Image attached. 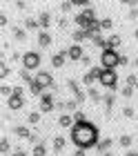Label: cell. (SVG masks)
Instances as JSON below:
<instances>
[{"mask_svg": "<svg viewBox=\"0 0 138 156\" xmlns=\"http://www.w3.org/2000/svg\"><path fill=\"white\" fill-rule=\"evenodd\" d=\"M69 140L78 147V150L98 147V143H100V129H98V125L89 123V120H85V123H76L69 129Z\"/></svg>", "mask_w": 138, "mask_h": 156, "instance_id": "cell-1", "label": "cell"}, {"mask_svg": "<svg viewBox=\"0 0 138 156\" xmlns=\"http://www.w3.org/2000/svg\"><path fill=\"white\" fill-rule=\"evenodd\" d=\"M120 65V54L116 49H105L100 54V67L103 69H116Z\"/></svg>", "mask_w": 138, "mask_h": 156, "instance_id": "cell-2", "label": "cell"}, {"mask_svg": "<svg viewBox=\"0 0 138 156\" xmlns=\"http://www.w3.org/2000/svg\"><path fill=\"white\" fill-rule=\"evenodd\" d=\"M98 83L103 85L105 89H111V94H114L116 87H118V74H116V69H103Z\"/></svg>", "mask_w": 138, "mask_h": 156, "instance_id": "cell-3", "label": "cell"}, {"mask_svg": "<svg viewBox=\"0 0 138 156\" xmlns=\"http://www.w3.org/2000/svg\"><path fill=\"white\" fill-rule=\"evenodd\" d=\"M94 20H96V9H94V5H91V7L83 9V11L76 16V25H78V29H87Z\"/></svg>", "mask_w": 138, "mask_h": 156, "instance_id": "cell-4", "label": "cell"}, {"mask_svg": "<svg viewBox=\"0 0 138 156\" xmlns=\"http://www.w3.org/2000/svg\"><path fill=\"white\" fill-rule=\"evenodd\" d=\"M40 54L38 51H25L23 54V69H27V72H34V69H38L40 72Z\"/></svg>", "mask_w": 138, "mask_h": 156, "instance_id": "cell-5", "label": "cell"}, {"mask_svg": "<svg viewBox=\"0 0 138 156\" xmlns=\"http://www.w3.org/2000/svg\"><path fill=\"white\" fill-rule=\"evenodd\" d=\"M54 109H56V98H54L51 91H45L40 96V114H49Z\"/></svg>", "mask_w": 138, "mask_h": 156, "instance_id": "cell-6", "label": "cell"}, {"mask_svg": "<svg viewBox=\"0 0 138 156\" xmlns=\"http://www.w3.org/2000/svg\"><path fill=\"white\" fill-rule=\"evenodd\" d=\"M36 83H38V85H42V89H56V83H54V76L51 74H49V72H42V69H40V72L38 74H36Z\"/></svg>", "mask_w": 138, "mask_h": 156, "instance_id": "cell-7", "label": "cell"}, {"mask_svg": "<svg viewBox=\"0 0 138 156\" xmlns=\"http://www.w3.org/2000/svg\"><path fill=\"white\" fill-rule=\"evenodd\" d=\"M83 45H71L69 49H67V58L71 60V62H80L83 60Z\"/></svg>", "mask_w": 138, "mask_h": 156, "instance_id": "cell-8", "label": "cell"}, {"mask_svg": "<svg viewBox=\"0 0 138 156\" xmlns=\"http://www.w3.org/2000/svg\"><path fill=\"white\" fill-rule=\"evenodd\" d=\"M100 74H103V67H94L85 74V85H94V80H100Z\"/></svg>", "mask_w": 138, "mask_h": 156, "instance_id": "cell-9", "label": "cell"}, {"mask_svg": "<svg viewBox=\"0 0 138 156\" xmlns=\"http://www.w3.org/2000/svg\"><path fill=\"white\" fill-rule=\"evenodd\" d=\"M7 107H9L11 112H16L20 107H25V96H16L13 94L11 98H7Z\"/></svg>", "mask_w": 138, "mask_h": 156, "instance_id": "cell-10", "label": "cell"}, {"mask_svg": "<svg viewBox=\"0 0 138 156\" xmlns=\"http://www.w3.org/2000/svg\"><path fill=\"white\" fill-rule=\"evenodd\" d=\"M76 123H74V116L71 114H60L58 116V127H62V129H71Z\"/></svg>", "mask_w": 138, "mask_h": 156, "instance_id": "cell-11", "label": "cell"}, {"mask_svg": "<svg viewBox=\"0 0 138 156\" xmlns=\"http://www.w3.org/2000/svg\"><path fill=\"white\" fill-rule=\"evenodd\" d=\"M65 58H67V51L54 54V56H51V67H54V69H60V67L65 65Z\"/></svg>", "mask_w": 138, "mask_h": 156, "instance_id": "cell-12", "label": "cell"}, {"mask_svg": "<svg viewBox=\"0 0 138 156\" xmlns=\"http://www.w3.org/2000/svg\"><path fill=\"white\" fill-rule=\"evenodd\" d=\"M71 38H74V45H80L83 40H89V38H87V31L85 29H78V27H76V31L71 34Z\"/></svg>", "mask_w": 138, "mask_h": 156, "instance_id": "cell-13", "label": "cell"}, {"mask_svg": "<svg viewBox=\"0 0 138 156\" xmlns=\"http://www.w3.org/2000/svg\"><path fill=\"white\" fill-rule=\"evenodd\" d=\"M49 23H51V16H49L47 11H42V13H40V18H38L40 31H47V27H49Z\"/></svg>", "mask_w": 138, "mask_h": 156, "instance_id": "cell-14", "label": "cell"}, {"mask_svg": "<svg viewBox=\"0 0 138 156\" xmlns=\"http://www.w3.org/2000/svg\"><path fill=\"white\" fill-rule=\"evenodd\" d=\"M13 134H16L18 138H29V136H31V132H29L25 125H16V127H13Z\"/></svg>", "mask_w": 138, "mask_h": 156, "instance_id": "cell-15", "label": "cell"}, {"mask_svg": "<svg viewBox=\"0 0 138 156\" xmlns=\"http://www.w3.org/2000/svg\"><path fill=\"white\" fill-rule=\"evenodd\" d=\"M65 145H67V138L58 134V136L54 138V150H56V154H58V152H62V150H65Z\"/></svg>", "mask_w": 138, "mask_h": 156, "instance_id": "cell-16", "label": "cell"}, {"mask_svg": "<svg viewBox=\"0 0 138 156\" xmlns=\"http://www.w3.org/2000/svg\"><path fill=\"white\" fill-rule=\"evenodd\" d=\"M87 98H91L94 103H103V101H105V96H100L96 87H89V91H87Z\"/></svg>", "mask_w": 138, "mask_h": 156, "instance_id": "cell-17", "label": "cell"}, {"mask_svg": "<svg viewBox=\"0 0 138 156\" xmlns=\"http://www.w3.org/2000/svg\"><path fill=\"white\" fill-rule=\"evenodd\" d=\"M38 45L40 47H49V45H51V36H49L47 31H40L38 34Z\"/></svg>", "mask_w": 138, "mask_h": 156, "instance_id": "cell-18", "label": "cell"}, {"mask_svg": "<svg viewBox=\"0 0 138 156\" xmlns=\"http://www.w3.org/2000/svg\"><path fill=\"white\" fill-rule=\"evenodd\" d=\"M120 36H118V34H111V36L109 38H107V49H116V47H118L120 45Z\"/></svg>", "mask_w": 138, "mask_h": 156, "instance_id": "cell-19", "label": "cell"}, {"mask_svg": "<svg viewBox=\"0 0 138 156\" xmlns=\"http://www.w3.org/2000/svg\"><path fill=\"white\" fill-rule=\"evenodd\" d=\"M111 145H114V140H111V138H103V140H100V143H98V147H96V150H98L100 154H105V152L109 150Z\"/></svg>", "mask_w": 138, "mask_h": 156, "instance_id": "cell-20", "label": "cell"}, {"mask_svg": "<svg viewBox=\"0 0 138 156\" xmlns=\"http://www.w3.org/2000/svg\"><path fill=\"white\" fill-rule=\"evenodd\" d=\"M29 91H31V94H34V96H38V98H40L42 94H45V89H42V85H38V83H36V80H34L31 85H29Z\"/></svg>", "mask_w": 138, "mask_h": 156, "instance_id": "cell-21", "label": "cell"}, {"mask_svg": "<svg viewBox=\"0 0 138 156\" xmlns=\"http://www.w3.org/2000/svg\"><path fill=\"white\" fill-rule=\"evenodd\" d=\"M25 29H27V31H34V29H40V25H38V20H36V18H27V20H25Z\"/></svg>", "mask_w": 138, "mask_h": 156, "instance_id": "cell-22", "label": "cell"}, {"mask_svg": "<svg viewBox=\"0 0 138 156\" xmlns=\"http://www.w3.org/2000/svg\"><path fill=\"white\" fill-rule=\"evenodd\" d=\"M20 80H23V83H27V85H31V83L36 80V76H31V74L27 72V69H20Z\"/></svg>", "mask_w": 138, "mask_h": 156, "instance_id": "cell-23", "label": "cell"}, {"mask_svg": "<svg viewBox=\"0 0 138 156\" xmlns=\"http://www.w3.org/2000/svg\"><path fill=\"white\" fill-rule=\"evenodd\" d=\"M103 103H105V109H107V114H109V112H111V107H114V103H116V98H114V94H107Z\"/></svg>", "mask_w": 138, "mask_h": 156, "instance_id": "cell-24", "label": "cell"}, {"mask_svg": "<svg viewBox=\"0 0 138 156\" xmlns=\"http://www.w3.org/2000/svg\"><path fill=\"white\" fill-rule=\"evenodd\" d=\"M0 94H2V98H11V96H13V87H9V85L2 83V87H0Z\"/></svg>", "mask_w": 138, "mask_h": 156, "instance_id": "cell-25", "label": "cell"}, {"mask_svg": "<svg viewBox=\"0 0 138 156\" xmlns=\"http://www.w3.org/2000/svg\"><path fill=\"white\" fill-rule=\"evenodd\" d=\"M13 38H16V40H27V29H18V27H16V29H13Z\"/></svg>", "mask_w": 138, "mask_h": 156, "instance_id": "cell-26", "label": "cell"}, {"mask_svg": "<svg viewBox=\"0 0 138 156\" xmlns=\"http://www.w3.org/2000/svg\"><path fill=\"white\" fill-rule=\"evenodd\" d=\"M47 150H45V143H40V145H36L34 150H31V156H45Z\"/></svg>", "mask_w": 138, "mask_h": 156, "instance_id": "cell-27", "label": "cell"}, {"mask_svg": "<svg viewBox=\"0 0 138 156\" xmlns=\"http://www.w3.org/2000/svg\"><path fill=\"white\" fill-rule=\"evenodd\" d=\"M132 140H134V138L129 136V134H122V136L118 138V143H120L122 147H132Z\"/></svg>", "mask_w": 138, "mask_h": 156, "instance_id": "cell-28", "label": "cell"}, {"mask_svg": "<svg viewBox=\"0 0 138 156\" xmlns=\"http://www.w3.org/2000/svg\"><path fill=\"white\" fill-rule=\"evenodd\" d=\"M134 91H136V89L132 87V85H125V87L120 89V94L125 96V98H132V96H134Z\"/></svg>", "mask_w": 138, "mask_h": 156, "instance_id": "cell-29", "label": "cell"}, {"mask_svg": "<svg viewBox=\"0 0 138 156\" xmlns=\"http://www.w3.org/2000/svg\"><path fill=\"white\" fill-rule=\"evenodd\" d=\"M134 114H136V109L132 107V105H125V107H122V116L125 118H134Z\"/></svg>", "mask_w": 138, "mask_h": 156, "instance_id": "cell-30", "label": "cell"}, {"mask_svg": "<svg viewBox=\"0 0 138 156\" xmlns=\"http://www.w3.org/2000/svg\"><path fill=\"white\" fill-rule=\"evenodd\" d=\"M27 120H29L31 125H38V123H40V112H31V114L27 116Z\"/></svg>", "mask_w": 138, "mask_h": 156, "instance_id": "cell-31", "label": "cell"}, {"mask_svg": "<svg viewBox=\"0 0 138 156\" xmlns=\"http://www.w3.org/2000/svg\"><path fill=\"white\" fill-rule=\"evenodd\" d=\"M71 116H74V123H85V112H74V114H71Z\"/></svg>", "mask_w": 138, "mask_h": 156, "instance_id": "cell-32", "label": "cell"}, {"mask_svg": "<svg viewBox=\"0 0 138 156\" xmlns=\"http://www.w3.org/2000/svg\"><path fill=\"white\" fill-rule=\"evenodd\" d=\"M11 150V145H9V140H7V138H2V140H0V152H2V154H7V152H9Z\"/></svg>", "mask_w": 138, "mask_h": 156, "instance_id": "cell-33", "label": "cell"}, {"mask_svg": "<svg viewBox=\"0 0 138 156\" xmlns=\"http://www.w3.org/2000/svg\"><path fill=\"white\" fill-rule=\"evenodd\" d=\"M58 7H60V11H65V13H67V11H71V7H74V2H69V0H65V2H60Z\"/></svg>", "mask_w": 138, "mask_h": 156, "instance_id": "cell-34", "label": "cell"}, {"mask_svg": "<svg viewBox=\"0 0 138 156\" xmlns=\"http://www.w3.org/2000/svg\"><path fill=\"white\" fill-rule=\"evenodd\" d=\"M100 25H103V29H111V27H114V20H111V18H103V20H100Z\"/></svg>", "mask_w": 138, "mask_h": 156, "instance_id": "cell-35", "label": "cell"}, {"mask_svg": "<svg viewBox=\"0 0 138 156\" xmlns=\"http://www.w3.org/2000/svg\"><path fill=\"white\" fill-rule=\"evenodd\" d=\"M9 74H11V69H9V67H7L5 62H2V67H0V78H2V80H5V78L9 76Z\"/></svg>", "mask_w": 138, "mask_h": 156, "instance_id": "cell-36", "label": "cell"}, {"mask_svg": "<svg viewBox=\"0 0 138 156\" xmlns=\"http://www.w3.org/2000/svg\"><path fill=\"white\" fill-rule=\"evenodd\" d=\"M136 83H138V76H136V74H127V85L136 87Z\"/></svg>", "mask_w": 138, "mask_h": 156, "instance_id": "cell-37", "label": "cell"}, {"mask_svg": "<svg viewBox=\"0 0 138 156\" xmlns=\"http://www.w3.org/2000/svg\"><path fill=\"white\" fill-rule=\"evenodd\" d=\"M13 94H16V96H25V87L16 85V87H13Z\"/></svg>", "mask_w": 138, "mask_h": 156, "instance_id": "cell-38", "label": "cell"}, {"mask_svg": "<svg viewBox=\"0 0 138 156\" xmlns=\"http://www.w3.org/2000/svg\"><path fill=\"white\" fill-rule=\"evenodd\" d=\"M80 65H85V67H89V65H91V58H89V56H87V54L83 56V60H80Z\"/></svg>", "mask_w": 138, "mask_h": 156, "instance_id": "cell-39", "label": "cell"}, {"mask_svg": "<svg viewBox=\"0 0 138 156\" xmlns=\"http://www.w3.org/2000/svg\"><path fill=\"white\" fill-rule=\"evenodd\" d=\"M67 27V18H58V29H65Z\"/></svg>", "mask_w": 138, "mask_h": 156, "instance_id": "cell-40", "label": "cell"}, {"mask_svg": "<svg viewBox=\"0 0 138 156\" xmlns=\"http://www.w3.org/2000/svg\"><path fill=\"white\" fill-rule=\"evenodd\" d=\"M76 105H78L76 101H67V109H69V112H74V109H76Z\"/></svg>", "mask_w": 138, "mask_h": 156, "instance_id": "cell-41", "label": "cell"}, {"mask_svg": "<svg viewBox=\"0 0 138 156\" xmlns=\"http://www.w3.org/2000/svg\"><path fill=\"white\" fill-rule=\"evenodd\" d=\"M120 65H129V58H127L125 54H120Z\"/></svg>", "mask_w": 138, "mask_h": 156, "instance_id": "cell-42", "label": "cell"}, {"mask_svg": "<svg viewBox=\"0 0 138 156\" xmlns=\"http://www.w3.org/2000/svg\"><path fill=\"white\" fill-rule=\"evenodd\" d=\"M16 7H18V9H25V7H27V2H25V0H18V2H16Z\"/></svg>", "mask_w": 138, "mask_h": 156, "instance_id": "cell-43", "label": "cell"}, {"mask_svg": "<svg viewBox=\"0 0 138 156\" xmlns=\"http://www.w3.org/2000/svg\"><path fill=\"white\" fill-rule=\"evenodd\" d=\"M138 16V9H132V11H129V20H134Z\"/></svg>", "mask_w": 138, "mask_h": 156, "instance_id": "cell-44", "label": "cell"}, {"mask_svg": "<svg viewBox=\"0 0 138 156\" xmlns=\"http://www.w3.org/2000/svg\"><path fill=\"white\" fill-rule=\"evenodd\" d=\"M11 156H27V152H23V150H16V152H13Z\"/></svg>", "mask_w": 138, "mask_h": 156, "instance_id": "cell-45", "label": "cell"}, {"mask_svg": "<svg viewBox=\"0 0 138 156\" xmlns=\"http://www.w3.org/2000/svg\"><path fill=\"white\" fill-rule=\"evenodd\" d=\"M5 25H7V16L2 13V16H0V27H5Z\"/></svg>", "mask_w": 138, "mask_h": 156, "instance_id": "cell-46", "label": "cell"}, {"mask_svg": "<svg viewBox=\"0 0 138 156\" xmlns=\"http://www.w3.org/2000/svg\"><path fill=\"white\" fill-rule=\"evenodd\" d=\"M74 156H87V152L85 150H78V152H74Z\"/></svg>", "mask_w": 138, "mask_h": 156, "instance_id": "cell-47", "label": "cell"}, {"mask_svg": "<svg viewBox=\"0 0 138 156\" xmlns=\"http://www.w3.org/2000/svg\"><path fill=\"white\" fill-rule=\"evenodd\" d=\"M125 156H138V150H134V152H127Z\"/></svg>", "mask_w": 138, "mask_h": 156, "instance_id": "cell-48", "label": "cell"}, {"mask_svg": "<svg viewBox=\"0 0 138 156\" xmlns=\"http://www.w3.org/2000/svg\"><path fill=\"white\" fill-rule=\"evenodd\" d=\"M103 156H114V154H111V152H105V154H103Z\"/></svg>", "mask_w": 138, "mask_h": 156, "instance_id": "cell-49", "label": "cell"}, {"mask_svg": "<svg viewBox=\"0 0 138 156\" xmlns=\"http://www.w3.org/2000/svg\"><path fill=\"white\" fill-rule=\"evenodd\" d=\"M134 38H138V29H136V31H134Z\"/></svg>", "mask_w": 138, "mask_h": 156, "instance_id": "cell-50", "label": "cell"}, {"mask_svg": "<svg viewBox=\"0 0 138 156\" xmlns=\"http://www.w3.org/2000/svg\"><path fill=\"white\" fill-rule=\"evenodd\" d=\"M134 65H136V69H138V58H136V60H134Z\"/></svg>", "mask_w": 138, "mask_h": 156, "instance_id": "cell-51", "label": "cell"}, {"mask_svg": "<svg viewBox=\"0 0 138 156\" xmlns=\"http://www.w3.org/2000/svg\"><path fill=\"white\" fill-rule=\"evenodd\" d=\"M134 89H136V91H138V83H136V87H134Z\"/></svg>", "mask_w": 138, "mask_h": 156, "instance_id": "cell-52", "label": "cell"}]
</instances>
